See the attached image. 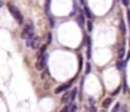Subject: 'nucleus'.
<instances>
[{"label": "nucleus", "instance_id": "c85d7f7f", "mask_svg": "<svg viewBox=\"0 0 130 112\" xmlns=\"http://www.w3.org/2000/svg\"><path fill=\"white\" fill-rule=\"evenodd\" d=\"M3 7V3H1V0H0V8H1Z\"/></svg>", "mask_w": 130, "mask_h": 112}, {"label": "nucleus", "instance_id": "7c9ffc66", "mask_svg": "<svg viewBox=\"0 0 130 112\" xmlns=\"http://www.w3.org/2000/svg\"><path fill=\"white\" fill-rule=\"evenodd\" d=\"M129 43H130V39H129Z\"/></svg>", "mask_w": 130, "mask_h": 112}, {"label": "nucleus", "instance_id": "4468645a", "mask_svg": "<svg viewBox=\"0 0 130 112\" xmlns=\"http://www.w3.org/2000/svg\"><path fill=\"white\" fill-rule=\"evenodd\" d=\"M124 67H125V62H124V60H119L117 64H116V68L117 69H123Z\"/></svg>", "mask_w": 130, "mask_h": 112}, {"label": "nucleus", "instance_id": "2eb2a0df", "mask_svg": "<svg viewBox=\"0 0 130 112\" xmlns=\"http://www.w3.org/2000/svg\"><path fill=\"white\" fill-rule=\"evenodd\" d=\"M71 106H72V103H68V105H66L65 107H62V110H61L59 112H70V108H71Z\"/></svg>", "mask_w": 130, "mask_h": 112}, {"label": "nucleus", "instance_id": "6e6552de", "mask_svg": "<svg viewBox=\"0 0 130 112\" xmlns=\"http://www.w3.org/2000/svg\"><path fill=\"white\" fill-rule=\"evenodd\" d=\"M76 23L78 24V26H80V28H82L85 25V15L83 14H80V15L77 16V18H76Z\"/></svg>", "mask_w": 130, "mask_h": 112}, {"label": "nucleus", "instance_id": "423d86ee", "mask_svg": "<svg viewBox=\"0 0 130 112\" xmlns=\"http://www.w3.org/2000/svg\"><path fill=\"white\" fill-rule=\"evenodd\" d=\"M124 55H125V44L121 43L120 48H119V52H117V57H119V60H121L124 58Z\"/></svg>", "mask_w": 130, "mask_h": 112}, {"label": "nucleus", "instance_id": "b1692460", "mask_svg": "<svg viewBox=\"0 0 130 112\" xmlns=\"http://www.w3.org/2000/svg\"><path fill=\"white\" fill-rule=\"evenodd\" d=\"M46 76H48V69H44V72H43V73L41 74V77H42V78H44Z\"/></svg>", "mask_w": 130, "mask_h": 112}, {"label": "nucleus", "instance_id": "1a4fd4ad", "mask_svg": "<svg viewBox=\"0 0 130 112\" xmlns=\"http://www.w3.org/2000/svg\"><path fill=\"white\" fill-rule=\"evenodd\" d=\"M83 13H85L83 15L86 16V18H88V19H92V18H94V14L91 13V10L88 9V7H85V8H83Z\"/></svg>", "mask_w": 130, "mask_h": 112}, {"label": "nucleus", "instance_id": "39448f33", "mask_svg": "<svg viewBox=\"0 0 130 112\" xmlns=\"http://www.w3.org/2000/svg\"><path fill=\"white\" fill-rule=\"evenodd\" d=\"M71 87V82L70 83H66V85H62V86H59V87H57L54 89V92L57 93V94H59V93H62V92H65V91H67Z\"/></svg>", "mask_w": 130, "mask_h": 112}, {"label": "nucleus", "instance_id": "6ab92c4d", "mask_svg": "<svg viewBox=\"0 0 130 112\" xmlns=\"http://www.w3.org/2000/svg\"><path fill=\"white\" fill-rule=\"evenodd\" d=\"M49 25H51V28H54V26H56V24H54V19L52 18V16H49Z\"/></svg>", "mask_w": 130, "mask_h": 112}, {"label": "nucleus", "instance_id": "5701e85b", "mask_svg": "<svg viewBox=\"0 0 130 112\" xmlns=\"http://www.w3.org/2000/svg\"><path fill=\"white\" fill-rule=\"evenodd\" d=\"M88 102H90V105H91V106H95V99H94L92 97L88 98Z\"/></svg>", "mask_w": 130, "mask_h": 112}, {"label": "nucleus", "instance_id": "bb28decb", "mask_svg": "<svg viewBox=\"0 0 130 112\" xmlns=\"http://www.w3.org/2000/svg\"><path fill=\"white\" fill-rule=\"evenodd\" d=\"M90 112H96V107H95V106H91V107H90Z\"/></svg>", "mask_w": 130, "mask_h": 112}, {"label": "nucleus", "instance_id": "9d476101", "mask_svg": "<svg viewBox=\"0 0 130 112\" xmlns=\"http://www.w3.org/2000/svg\"><path fill=\"white\" fill-rule=\"evenodd\" d=\"M70 98H71V92H66L63 96H62V102L63 103H70Z\"/></svg>", "mask_w": 130, "mask_h": 112}, {"label": "nucleus", "instance_id": "f3484780", "mask_svg": "<svg viewBox=\"0 0 130 112\" xmlns=\"http://www.w3.org/2000/svg\"><path fill=\"white\" fill-rule=\"evenodd\" d=\"M49 7H51V0H46V13L49 14Z\"/></svg>", "mask_w": 130, "mask_h": 112}, {"label": "nucleus", "instance_id": "a211bd4d", "mask_svg": "<svg viewBox=\"0 0 130 112\" xmlns=\"http://www.w3.org/2000/svg\"><path fill=\"white\" fill-rule=\"evenodd\" d=\"M76 110H77V105L73 102L72 106H71V108H70V112H76Z\"/></svg>", "mask_w": 130, "mask_h": 112}, {"label": "nucleus", "instance_id": "f8f14e48", "mask_svg": "<svg viewBox=\"0 0 130 112\" xmlns=\"http://www.w3.org/2000/svg\"><path fill=\"white\" fill-rule=\"evenodd\" d=\"M111 103H112V98H106V99H104V102H102V107L107 108Z\"/></svg>", "mask_w": 130, "mask_h": 112}, {"label": "nucleus", "instance_id": "f03ea898", "mask_svg": "<svg viewBox=\"0 0 130 112\" xmlns=\"http://www.w3.org/2000/svg\"><path fill=\"white\" fill-rule=\"evenodd\" d=\"M8 9H9V12L12 13V15H13V18L18 21V24H23V15H22V13H20V10L15 7L14 4H12V3H8Z\"/></svg>", "mask_w": 130, "mask_h": 112}, {"label": "nucleus", "instance_id": "aec40b11", "mask_svg": "<svg viewBox=\"0 0 130 112\" xmlns=\"http://www.w3.org/2000/svg\"><path fill=\"white\" fill-rule=\"evenodd\" d=\"M119 110H120V103H116V105L114 106V108H112L111 112H117Z\"/></svg>", "mask_w": 130, "mask_h": 112}, {"label": "nucleus", "instance_id": "4be33fe9", "mask_svg": "<svg viewBox=\"0 0 130 112\" xmlns=\"http://www.w3.org/2000/svg\"><path fill=\"white\" fill-rule=\"evenodd\" d=\"M52 42V33H48V40H47V46H49Z\"/></svg>", "mask_w": 130, "mask_h": 112}, {"label": "nucleus", "instance_id": "a878e982", "mask_svg": "<svg viewBox=\"0 0 130 112\" xmlns=\"http://www.w3.org/2000/svg\"><path fill=\"white\" fill-rule=\"evenodd\" d=\"M121 1H123V4L125 5V7H128V5H129V0H121Z\"/></svg>", "mask_w": 130, "mask_h": 112}, {"label": "nucleus", "instance_id": "9b49d317", "mask_svg": "<svg viewBox=\"0 0 130 112\" xmlns=\"http://www.w3.org/2000/svg\"><path fill=\"white\" fill-rule=\"evenodd\" d=\"M76 94H77V88H73L71 91V98H70V103H73V101L76 98Z\"/></svg>", "mask_w": 130, "mask_h": 112}, {"label": "nucleus", "instance_id": "cd10ccee", "mask_svg": "<svg viewBox=\"0 0 130 112\" xmlns=\"http://www.w3.org/2000/svg\"><path fill=\"white\" fill-rule=\"evenodd\" d=\"M128 20H129V24H130V10H128Z\"/></svg>", "mask_w": 130, "mask_h": 112}, {"label": "nucleus", "instance_id": "0eeeda50", "mask_svg": "<svg viewBox=\"0 0 130 112\" xmlns=\"http://www.w3.org/2000/svg\"><path fill=\"white\" fill-rule=\"evenodd\" d=\"M86 46H87V58H91V48H92V42L90 38H86Z\"/></svg>", "mask_w": 130, "mask_h": 112}, {"label": "nucleus", "instance_id": "2f4dec72", "mask_svg": "<svg viewBox=\"0 0 130 112\" xmlns=\"http://www.w3.org/2000/svg\"><path fill=\"white\" fill-rule=\"evenodd\" d=\"M82 3H83V0H82Z\"/></svg>", "mask_w": 130, "mask_h": 112}, {"label": "nucleus", "instance_id": "f257e3e1", "mask_svg": "<svg viewBox=\"0 0 130 112\" xmlns=\"http://www.w3.org/2000/svg\"><path fill=\"white\" fill-rule=\"evenodd\" d=\"M22 38L23 39H27V40H32L34 38V24L32 21H28V24H25L23 32H22Z\"/></svg>", "mask_w": 130, "mask_h": 112}, {"label": "nucleus", "instance_id": "ddd939ff", "mask_svg": "<svg viewBox=\"0 0 130 112\" xmlns=\"http://www.w3.org/2000/svg\"><path fill=\"white\" fill-rule=\"evenodd\" d=\"M120 30H121V33H123V35L126 33V28H125V23H124V20L120 21Z\"/></svg>", "mask_w": 130, "mask_h": 112}, {"label": "nucleus", "instance_id": "393cba45", "mask_svg": "<svg viewBox=\"0 0 130 112\" xmlns=\"http://www.w3.org/2000/svg\"><path fill=\"white\" fill-rule=\"evenodd\" d=\"M119 92H120V88H117V89H115V91H114V92H112L111 94H112V96H116V94H117Z\"/></svg>", "mask_w": 130, "mask_h": 112}, {"label": "nucleus", "instance_id": "7ed1b4c3", "mask_svg": "<svg viewBox=\"0 0 130 112\" xmlns=\"http://www.w3.org/2000/svg\"><path fill=\"white\" fill-rule=\"evenodd\" d=\"M47 60H48V53L46 52L44 54L39 55L38 59H37V64H36V68L38 71H42L46 68V64H47Z\"/></svg>", "mask_w": 130, "mask_h": 112}, {"label": "nucleus", "instance_id": "dca6fc26", "mask_svg": "<svg viewBox=\"0 0 130 112\" xmlns=\"http://www.w3.org/2000/svg\"><path fill=\"white\" fill-rule=\"evenodd\" d=\"M86 24H87V32H92V28H94V25H92V21H91V20H88Z\"/></svg>", "mask_w": 130, "mask_h": 112}, {"label": "nucleus", "instance_id": "c756f323", "mask_svg": "<svg viewBox=\"0 0 130 112\" xmlns=\"http://www.w3.org/2000/svg\"><path fill=\"white\" fill-rule=\"evenodd\" d=\"M128 58H130V52H129V54H128Z\"/></svg>", "mask_w": 130, "mask_h": 112}, {"label": "nucleus", "instance_id": "20e7f679", "mask_svg": "<svg viewBox=\"0 0 130 112\" xmlns=\"http://www.w3.org/2000/svg\"><path fill=\"white\" fill-rule=\"evenodd\" d=\"M39 43H41V38L34 37L32 40H27V47L33 48V49H38L39 48Z\"/></svg>", "mask_w": 130, "mask_h": 112}, {"label": "nucleus", "instance_id": "412c9836", "mask_svg": "<svg viewBox=\"0 0 130 112\" xmlns=\"http://www.w3.org/2000/svg\"><path fill=\"white\" fill-rule=\"evenodd\" d=\"M91 72V63H87L86 64V74H88Z\"/></svg>", "mask_w": 130, "mask_h": 112}]
</instances>
